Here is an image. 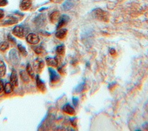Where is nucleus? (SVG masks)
I'll list each match as a JSON object with an SVG mask.
<instances>
[{
  "instance_id": "nucleus-1",
  "label": "nucleus",
  "mask_w": 148,
  "mask_h": 131,
  "mask_svg": "<svg viewBox=\"0 0 148 131\" xmlns=\"http://www.w3.org/2000/svg\"><path fill=\"white\" fill-rule=\"evenodd\" d=\"M91 14L94 18L99 21L107 23L109 20V13L101 8H98L93 9L91 12Z\"/></svg>"
},
{
  "instance_id": "nucleus-2",
  "label": "nucleus",
  "mask_w": 148,
  "mask_h": 131,
  "mask_svg": "<svg viewBox=\"0 0 148 131\" xmlns=\"http://www.w3.org/2000/svg\"><path fill=\"white\" fill-rule=\"evenodd\" d=\"M49 76H50V81L53 84H56L59 82L60 80V76L59 74L52 68H49L48 69Z\"/></svg>"
},
{
  "instance_id": "nucleus-3",
  "label": "nucleus",
  "mask_w": 148,
  "mask_h": 131,
  "mask_svg": "<svg viewBox=\"0 0 148 131\" xmlns=\"http://www.w3.org/2000/svg\"><path fill=\"white\" fill-rule=\"evenodd\" d=\"M44 67H45V62L42 59L37 58L34 62L33 69H34L35 71L38 73H41Z\"/></svg>"
},
{
  "instance_id": "nucleus-4",
  "label": "nucleus",
  "mask_w": 148,
  "mask_h": 131,
  "mask_svg": "<svg viewBox=\"0 0 148 131\" xmlns=\"http://www.w3.org/2000/svg\"><path fill=\"white\" fill-rule=\"evenodd\" d=\"M13 34L19 38H23L25 36L24 28L22 25H17L12 30Z\"/></svg>"
},
{
  "instance_id": "nucleus-5",
  "label": "nucleus",
  "mask_w": 148,
  "mask_h": 131,
  "mask_svg": "<svg viewBox=\"0 0 148 131\" xmlns=\"http://www.w3.org/2000/svg\"><path fill=\"white\" fill-rule=\"evenodd\" d=\"M26 40L28 43L32 45H35L37 44L39 42L40 38L39 36L36 34L34 33H30L27 36Z\"/></svg>"
},
{
  "instance_id": "nucleus-6",
  "label": "nucleus",
  "mask_w": 148,
  "mask_h": 131,
  "mask_svg": "<svg viewBox=\"0 0 148 131\" xmlns=\"http://www.w3.org/2000/svg\"><path fill=\"white\" fill-rule=\"evenodd\" d=\"M69 17L66 14H63L61 16H60L57 26V29H60L64 25H65L69 21Z\"/></svg>"
},
{
  "instance_id": "nucleus-7",
  "label": "nucleus",
  "mask_w": 148,
  "mask_h": 131,
  "mask_svg": "<svg viewBox=\"0 0 148 131\" xmlns=\"http://www.w3.org/2000/svg\"><path fill=\"white\" fill-rule=\"evenodd\" d=\"M10 83L13 85L14 87H17L18 83V76L17 73L15 69H12L10 76Z\"/></svg>"
},
{
  "instance_id": "nucleus-8",
  "label": "nucleus",
  "mask_w": 148,
  "mask_h": 131,
  "mask_svg": "<svg viewBox=\"0 0 148 131\" xmlns=\"http://www.w3.org/2000/svg\"><path fill=\"white\" fill-rule=\"evenodd\" d=\"M62 110L64 113L70 115H74L76 113L74 107L69 103H66L64 105V106L62 107Z\"/></svg>"
},
{
  "instance_id": "nucleus-9",
  "label": "nucleus",
  "mask_w": 148,
  "mask_h": 131,
  "mask_svg": "<svg viewBox=\"0 0 148 131\" xmlns=\"http://www.w3.org/2000/svg\"><path fill=\"white\" fill-rule=\"evenodd\" d=\"M36 86L42 92H45V91H46V86L44 81L40 78L39 76H37L36 78Z\"/></svg>"
},
{
  "instance_id": "nucleus-10",
  "label": "nucleus",
  "mask_w": 148,
  "mask_h": 131,
  "mask_svg": "<svg viewBox=\"0 0 148 131\" xmlns=\"http://www.w3.org/2000/svg\"><path fill=\"white\" fill-rule=\"evenodd\" d=\"M46 62L47 65L51 67H57L58 64V61L56 57H48L46 58Z\"/></svg>"
},
{
  "instance_id": "nucleus-11",
  "label": "nucleus",
  "mask_w": 148,
  "mask_h": 131,
  "mask_svg": "<svg viewBox=\"0 0 148 131\" xmlns=\"http://www.w3.org/2000/svg\"><path fill=\"white\" fill-rule=\"evenodd\" d=\"M68 33V30L66 28H60L57 30L56 32L55 35L56 37L59 39H64Z\"/></svg>"
},
{
  "instance_id": "nucleus-12",
  "label": "nucleus",
  "mask_w": 148,
  "mask_h": 131,
  "mask_svg": "<svg viewBox=\"0 0 148 131\" xmlns=\"http://www.w3.org/2000/svg\"><path fill=\"white\" fill-rule=\"evenodd\" d=\"M32 0H22L20 3V8L22 10H27L31 6Z\"/></svg>"
},
{
  "instance_id": "nucleus-13",
  "label": "nucleus",
  "mask_w": 148,
  "mask_h": 131,
  "mask_svg": "<svg viewBox=\"0 0 148 131\" xmlns=\"http://www.w3.org/2000/svg\"><path fill=\"white\" fill-rule=\"evenodd\" d=\"M50 20L52 23H55L57 21H58L60 17V12L58 10H55L51 13L50 14Z\"/></svg>"
},
{
  "instance_id": "nucleus-14",
  "label": "nucleus",
  "mask_w": 148,
  "mask_h": 131,
  "mask_svg": "<svg viewBox=\"0 0 148 131\" xmlns=\"http://www.w3.org/2000/svg\"><path fill=\"white\" fill-rule=\"evenodd\" d=\"M74 6V2L72 0H66L62 4V8L65 10H68Z\"/></svg>"
},
{
  "instance_id": "nucleus-15",
  "label": "nucleus",
  "mask_w": 148,
  "mask_h": 131,
  "mask_svg": "<svg viewBox=\"0 0 148 131\" xmlns=\"http://www.w3.org/2000/svg\"><path fill=\"white\" fill-rule=\"evenodd\" d=\"M20 76L23 81L25 83H28L29 82V76L27 72L24 70H21L20 72Z\"/></svg>"
},
{
  "instance_id": "nucleus-16",
  "label": "nucleus",
  "mask_w": 148,
  "mask_h": 131,
  "mask_svg": "<svg viewBox=\"0 0 148 131\" xmlns=\"http://www.w3.org/2000/svg\"><path fill=\"white\" fill-rule=\"evenodd\" d=\"M13 85L10 82H8L4 85L3 91L6 94H9L13 92Z\"/></svg>"
},
{
  "instance_id": "nucleus-17",
  "label": "nucleus",
  "mask_w": 148,
  "mask_h": 131,
  "mask_svg": "<svg viewBox=\"0 0 148 131\" xmlns=\"http://www.w3.org/2000/svg\"><path fill=\"white\" fill-rule=\"evenodd\" d=\"M56 52L58 55H64L65 53V47L64 44L58 45L56 48Z\"/></svg>"
},
{
  "instance_id": "nucleus-18",
  "label": "nucleus",
  "mask_w": 148,
  "mask_h": 131,
  "mask_svg": "<svg viewBox=\"0 0 148 131\" xmlns=\"http://www.w3.org/2000/svg\"><path fill=\"white\" fill-rule=\"evenodd\" d=\"M6 72V66L5 62L2 60L0 59V77H3Z\"/></svg>"
},
{
  "instance_id": "nucleus-19",
  "label": "nucleus",
  "mask_w": 148,
  "mask_h": 131,
  "mask_svg": "<svg viewBox=\"0 0 148 131\" xmlns=\"http://www.w3.org/2000/svg\"><path fill=\"white\" fill-rule=\"evenodd\" d=\"M18 22V20L16 18L13 16H9L4 22V25H12L13 24H16Z\"/></svg>"
},
{
  "instance_id": "nucleus-20",
  "label": "nucleus",
  "mask_w": 148,
  "mask_h": 131,
  "mask_svg": "<svg viewBox=\"0 0 148 131\" xmlns=\"http://www.w3.org/2000/svg\"><path fill=\"white\" fill-rule=\"evenodd\" d=\"M26 70H27V73L28 74L29 76L34 79L35 78V73H34V70L32 69V68L31 66V65L29 64V63H28L27 66H26Z\"/></svg>"
},
{
  "instance_id": "nucleus-21",
  "label": "nucleus",
  "mask_w": 148,
  "mask_h": 131,
  "mask_svg": "<svg viewBox=\"0 0 148 131\" xmlns=\"http://www.w3.org/2000/svg\"><path fill=\"white\" fill-rule=\"evenodd\" d=\"M17 47H18V50L19 52L22 55H23L24 57H26L27 55L28 52L24 46H23L21 44H18L17 46Z\"/></svg>"
},
{
  "instance_id": "nucleus-22",
  "label": "nucleus",
  "mask_w": 148,
  "mask_h": 131,
  "mask_svg": "<svg viewBox=\"0 0 148 131\" xmlns=\"http://www.w3.org/2000/svg\"><path fill=\"white\" fill-rule=\"evenodd\" d=\"M86 88V84L84 82H83L82 83H80V84H79L75 88V91L77 93H79V92H82L83 91L85 90Z\"/></svg>"
},
{
  "instance_id": "nucleus-23",
  "label": "nucleus",
  "mask_w": 148,
  "mask_h": 131,
  "mask_svg": "<svg viewBox=\"0 0 148 131\" xmlns=\"http://www.w3.org/2000/svg\"><path fill=\"white\" fill-rule=\"evenodd\" d=\"M9 48V44L6 42H2L0 43V50L1 51H5Z\"/></svg>"
},
{
  "instance_id": "nucleus-24",
  "label": "nucleus",
  "mask_w": 148,
  "mask_h": 131,
  "mask_svg": "<svg viewBox=\"0 0 148 131\" xmlns=\"http://www.w3.org/2000/svg\"><path fill=\"white\" fill-rule=\"evenodd\" d=\"M34 51L36 54H43V53L45 52L44 48L42 46H36L34 48Z\"/></svg>"
},
{
  "instance_id": "nucleus-25",
  "label": "nucleus",
  "mask_w": 148,
  "mask_h": 131,
  "mask_svg": "<svg viewBox=\"0 0 148 131\" xmlns=\"http://www.w3.org/2000/svg\"><path fill=\"white\" fill-rule=\"evenodd\" d=\"M8 40L12 43L13 44H15L16 41V39L10 35V34H8Z\"/></svg>"
},
{
  "instance_id": "nucleus-26",
  "label": "nucleus",
  "mask_w": 148,
  "mask_h": 131,
  "mask_svg": "<svg viewBox=\"0 0 148 131\" xmlns=\"http://www.w3.org/2000/svg\"><path fill=\"white\" fill-rule=\"evenodd\" d=\"M72 103L75 107H77L79 104V99L77 97H73L72 98Z\"/></svg>"
},
{
  "instance_id": "nucleus-27",
  "label": "nucleus",
  "mask_w": 148,
  "mask_h": 131,
  "mask_svg": "<svg viewBox=\"0 0 148 131\" xmlns=\"http://www.w3.org/2000/svg\"><path fill=\"white\" fill-rule=\"evenodd\" d=\"M71 125L73 127L75 128L77 125V119H76V118L74 117V118H72V119H71Z\"/></svg>"
},
{
  "instance_id": "nucleus-28",
  "label": "nucleus",
  "mask_w": 148,
  "mask_h": 131,
  "mask_svg": "<svg viewBox=\"0 0 148 131\" xmlns=\"http://www.w3.org/2000/svg\"><path fill=\"white\" fill-rule=\"evenodd\" d=\"M58 71L61 74H64L65 73V69L64 66H61L58 68Z\"/></svg>"
},
{
  "instance_id": "nucleus-29",
  "label": "nucleus",
  "mask_w": 148,
  "mask_h": 131,
  "mask_svg": "<svg viewBox=\"0 0 148 131\" xmlns=\"http://www.w3.org/2000/svg\"><path fill=\"white\" fill-rule=\"evenodd\" d=\"M8 3V0H0V6H4Z\"/></svg>"
},
{
  "instance_id": "nucleus-30",
  "label": "nucleus",
  "mask_w": 148,
  "mask_h": 131,
  "mask_svg": "<svg viewBox=\"0 0 148 131\" xmlns=\"http://www.w3.org/2000/svg\"><path fill=\"white\" fill-rule=\"evenodd\" d=\"M4 88V85L3 83V81L0 79V93L2 92Z\"/></svg>"
},
{
  "instance_id": "nucleus-31",
  "label": "nucleus",
  "mask_w": 148,
  "mask_h": 131,
  "mask_svg": "<svg viewBox=\"0 0 148 131\" xmlns=\"http://www.w3.org/2000/svg\"><path fill=\"white\" fill-rule=\"evenodd\" d=\"M109 53H110V54L111 55H115L116 53L115 49L113 48H110L109 49Z\"/></svg>"
},
{
  "instance_id": "nucleus-32",
  "label": "nucleus",
  "mask_w": 148,
  "mask_h": 131,
  "mask_svg": "<svg viewBox=\"0 0 148 131\" xmlns=\"http://www.w3.org/2000/svg\"><path fill=\"white\" fill-rule=\"evenodd\" d=\"M4 11L3 9H0V19L2 18L3 17H4Z\"/></svg>"
},
{
  "instance_id": "nucleus-33",
  "label": "nucleus",
  "mask_w": 148,
  "mask_h": 131,
  "mask_svg": "<svg viewBox=\"0 0 148 131\" xmlns=\"http://www.w3.org/2000/svg\"><path fill=\"white\" fill-rule=\"evenodd\" d=\"M145 125V127L144 128L146 130H148V123H146Z\"/></svg>"
},
{
  "instance_id": "nucleus-34",
  "label": "nucleus",
  "mask_w": 148,
  "mask_h": 131,
  "mask_svg": "<svg viewBox=\"0 0 148 131\" xmlns=\"http://www.w3.org/2000/svg\"><path fill=\"white\" fill-rule=\"evenodd\" d=\"M50 1H53V0H50Z\"/></svg>"
}]
</instances>
